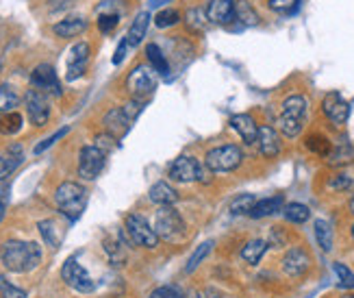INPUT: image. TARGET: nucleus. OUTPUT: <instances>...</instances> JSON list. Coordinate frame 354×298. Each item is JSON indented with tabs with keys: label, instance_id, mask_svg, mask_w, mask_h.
I'll use <instances>...</instances> for the list:
<instances>
[{
	"label": "nucleus",
	"instance_id": "f257e3e1",
	"mask_svg": "<svg viewBox=\"0 0 354 298\" xmlns=\"http://www.w3.org/2000/svg\"><path fill=\"white\" fill-rule=\"evenodd\" d=\"M0 259H3L5 268L9 273H31L42 262V248L35 242H18V240H9L3 244L0 248Z\"/></svg>",
	"mask_w": 354,
	"mask_h": 298
},
{
	"label": "nucleus",
	"instance_id": "f03ea898",
	"mask_svg": "<svg viewBox=\"0 0 354 298\" xmlns=\"http://www.w3.org/2000/svg\"><path fill=\"white\" fill-rule=\"evenodd\" d=\"M54 202H57L59 211L67 220L76 222L87 207V189L80 183L65 181L57 187V192H54Z\"/></svg>",
	"mask_w": 354,
	"mask_h": 298
},
{
	"label": "nucleus",
	"instance_id": "7ed1b4c3",
	"mask_svg": "<svg viewBox=\"0 0 354 298\" xmlns=\"http://www.w3.org/2000/svg\"><path fill=\"white\" fill-rule=\"evenodd\" d=\"M155 231L159 240H168V242H181L185 237V220L183 215L176 211L172 205L161 207L155 215Z\"/></svg>",
	"mask_w": 354,
	"mask_h": 298
},
{
	"label": "nucleus",
	"instance_id": "20e7f679",
	"mask_svg": "<svg viewBox=\"0 0 354 298\" xmlns=\"http://www.w3.org/2000/svg\"><path fill=\"white\" fill-rule=\"evenodd\" d=\"M170 179L172 181H179V183H194V181H200V183H209L211 181V170L200 164L198 159L194 157H179L172 161L170 166Z\"/></svg>",
	"mask_w": 354,
	"mask_h": 298
},
{
	"label": "nucleus",
	"instance_id": "39448f33",
	"mask_svg": "<svg viewBox=\"0 0 354 298\" xmlns=\"http://www.w3.org/2000/svg\"><path fill=\"white\" fill-rule=\"evenodd\" d=\"M241 161H243L241 148L235 144H226V146L211 148L207 157H204V166L211 172H233L235 168L241 166Z\"/></svg>",
	"mask_w": 354,
	"mask_h": 298
},
{
	"label": "nucleus",
	"instance_id": "423d86ee",
	"mask_svg": "<svg viewBox=\"0 0 354 298\" xmlns=\"http://www.w3.org/2000/svg\"><path fill=\"white\" fill-rule=\"evenodd\" d=\"M157 83H159L157 72L153 70L151 65L142 63V65H137L129 74V78H126V89L131 92V96L135 100H146V98H151L153 94H155Z\"/></svg>",
	"mask_w": 354,
	"mask_h": 298
},
{
	"label": "nucleus",
	"instance_id": "0eeeda50",
	"mask_svg": "<svg viewBox=\"0 0 354 298\" xmlns=\"http://www.w3.org/2000/svg\"><path fill=\"white\" fill-rule=\"evenodd\" d=\"M126 235L133 244H137V246H144V248H157L159 246V235L155 231V226H151L146 222V218L137 213H131L126 215Z\"/></svg>",
	"mask_w": 354,
	"mask_h": 298
},
{
	"label": "nucleus",
	"instance_id": "6e6552de",
	"mask_svg": "<svg viewBox=\"0 0 354 298\" xmlns=\"http://www.w3.org/2000/svg\"><path fill=\"white\" fill-rule=\"evenodd\" d=\"M107 164V153H102L98 146H85L80 148L78 155V177L85 181H93L100 177V172L104 170Z\"/></svg>",
	"mask_w": 354,
	"mask_h": 298
},
{
	"label": "nucleus",
	"instance_id": "1a4fd4ad",
	"mask_svg": "<svg viewBox=\"0 0 354 298\" xmlns=\"http://www.w3.org/2000/svg\"><path fill=\"white\" fill-rule=\"evenodd\" d=\"M61 279L72 290H76L80 294H89V292L96 290V281H93L87 270L76 262V257H70V259L63 264V268H61Z\"/></svg>",
	"mask_w": 354,
	"mask_h": 298
},
{
	"label": "nucleus",
	"instance_id": "9d476101",
	"mask_svg": "<svg viewBox=\"0 0 354 298\" xmlns=\"http://www.w3.org/2000/svg\"><path fill=\"white\" fill-rule=\"evenodd\" d=\"M24 105H26V116H29L33 127H44L50 118V105L44 92L29 89L24 94Z\"/></svg>",
	"mask_w": 354,
	"mask_h": 298
},
{
	"label": "nucleus",
	"instance_id": "9b49d317",
	"mask_svg": "<svg viewBox=\"0 0 354 298\" xmlns=\"http://www.w3.org/2000/svg\"><path fill=\"white\" fill-rule=\"evenodd\" d=\"M280 266H283V273L287 275V277L300 279V277H305L309 273V268H311V255L302 246H291L287 253H285Z\"/></svg>",
	"mask_w": 354,
	"mask_h": 298
},
{
	"label": "nucleus",
	"instance_id": "f8f14e48",
	"mask_svg": "<svg viewBox=\"0 0 354 298\" xmlns=\"http://www.w3.org/2000/svg\"><path fill=\"white\" fill-rule=\"evenodd\" d=\"M31 85L33 89H39L44 94H52V96H61V83L59 76L54 72L50 63H39L31 72Z\"/></svg>",
	"mask_w": 354,
	"mask_h": 298
},
{
	"label": "nucleus",
	"instance_id": "ddd939ff",
	"mask_svg": "<svg viewBox=\"0 0 354 298\" xmlns=\"http://www.w3.org/2000/svg\"><path fill=\"white\" fill-rule=\"evenodd\" d=\"M322 114L329 118V122H333L335 127H344L350 116V105L342 98V94L331 92L326 94L322 100Z\"/></svg>",
	"mask_w": 354,
	"mask_h": 298
},
{
	"label": "nucleus",
	"instance_id": "4468645a",
	"mask_svg": "<svg viewBox=\"0 0 354 298\" xmlns=\"http://www.w3.org/2000/svg\"><path fill=\"white\" fill-rule=\"evenodd\" d=\"M87 61H89V44L78 42L76 46H72L70 57H67V81H74L78 76H83L87 70Z\"/></svg>",
	"mask_w": 354,
	"mask_h": 298
},
{
	"label": "nucleus",
	"instance_id": "2eb2a0df",
	"mask_svg": "<svg viewBox=\"0 0 354 298\" xmlns=\"http://www.w3.org/2000/svg\"><path fill=\"white\" fill-rule=\"evenodd\" d=\"M207 18L211 24L226 26L235 18V0H207Z\"/></svg>",
	"mask_w": 354,
	"mask_h": 298
},
{
	"label": "nucleus",
	"instance_id": "dca6fc26",
	"mask_svg": "<svg viewBox=\"0 0 354 298\" xmlns=\"http://www.w3.org/2000/svg\"><path fill=\"white\" fill-rule=\"evenodd\" d=\"M258 153L267 159H274L280 153V135L274 127H258V138H256Z\"/></svg>",
	"mask_w": 354,
	"mask_h": 298
},
{
	"label": "nucleus",
	"instance_id": "f3484780",
	"mask_svg": "<svg viewBox=\"0 0 354 298\" xmlns=\"http://www.w3.org/2000/svg\"><path fill=\"white\" fill-rule=\"evenodd\" d=\"M230 127H233L239 138L246 142L248 146H254L256 144V138H258V125L254 122V118L250 114H237L230 118Z\"/></svg>",
	"mask_w": 354,
	"mask_h": 298
},
{
	"label": "nucleus",
	"instance_id": "a211bd4d",
	"mask_svg": "<svg viewBox=\"0 0 354 298\" xmlns=\"http://www.w3.org/2000/svg\"><path fill=\"white\" fill-rule=\"evenodd\" d=\"M102 125H104V131L109 135H113V138H122V135H126L129 129H131V122L129 118L122 111V107H113V109H109L102 118Z\"/></svg>",
	"mask_w": 354,
	"mask_h": 298
},
{
	"label": "nucleus",
	"instance_id": "6ab92c4d",
	"mask_svg": "<svg viewBox=\"0 0 354 298\" xmlns=\"http://www.w3.org/2000/svg\"><path fill=\"white\" fill-rule=\"evenodd\" d=\"M151 11H140L137 16H135V20L131 22L129 26V33H126V42L131 48L140 46L144 42V37L148 33V26H151Z\"/></svg>",
	"mask_w": 354,
	"mask_h": 298
},
{
	"label": "nucleus",
	"instance_id": "aec40b11",
	"mask_svg": "<svg viewBox=\"0 0 354 298\" xmlns=\"http://www.w3.org/2000/svg\"><path fill=\"white\" fill-rule=\"evenodd\" d=\"M326 164L331 168H344V166L354 164V146L348 140L333 144V151L329 157H326Z\"/></svg>",
	"mask_w": 354,
	"mask_h": 298
},
{
	"label": "nucleus",
	"instance_id": "412c9836",
	"mask_svg": "<svg viewBox=\"0 0 354 298\" xmlns=\"http://www.w3.org/2000/svg\"><path fill=\"white\" fill-rule=\"evenodd\" d=\"M85 29H87V20L80 18V16H72V18H65V20L54 24L52 33L57 37L70 39V37H78L80 33H85Z\"/></svg>",
	"mask_w": 354,
	"mask_h": 298
},
{
	"label": "nucleus",
	"instance_id": "4be33fe9",
	"mask_svg": "<svg viewBox=\"0 0 354 298\" xmlns=\"http://www.w3.org/2000/svg\"><path fill=\"white\" fill-rule=\"evenodd\" d=\"M285 209V198L283 196H267V198H261L254 202V207L250 211V218H267V215H274L278 211Z\"/></svg>",
	"mask_w": 354,
	"mask_h": 298
},
{
	"label": "nucleus",
	"instance_id": "5701e85b",
	"mask_svg": "<svg viewBox=\"0 0 354 298\" xmlns=\"http://www.w3.org/2000/svg\"><path fill=\"white\" fill-rule=\"evenodd\" d=\"M280 114L307 122V118H309V100H307L305 96H300V94H294V96H287V98L283 100V109H280Z\"/></svg>",
	"mask_w": 354,
	"mask_h": 298
},
{
	"label": "nucleus",
	"instance_id": "b1692460",
	"mask_svg": "<svg viewBox=\"0 0 354 298\" xmlns=\"http://www.w3.org/2000/svg\"><path fill=\"white\" fill-rule=\"evenodd\" d=\"M24 159V153H22V146L13 144L7 148L5 155H0V181H5L9 174L16 170Z\"/></svg>",
	"mask_w": 354,
	"mask_h": 298
},
{
	"label": "nucleus",
	"instance_id": "393cba45",
	"mask_svg": "<svg viewBox=\"0 0 354 298\" xmlns=\"http://www.w3.org/2000/svg\"><path fill=\"white\" fill-rule=\"evenodd\" d=\"M148 196H151V200L155 202V205H161V207H166V205H174L176 200H179V194H176V189L166 183V181H159L151 187V192H148Z\"/></svg>",
	"mask_w": 354,
	"mask_h": 298
},
{
	"label": "nucleus",
	"instance_id": "a878e982",
	"mask_svg": "<svg viewBox=\"0 0 354 298\" xmlns=\"http://www.w3.org/2000/svg\"><path fill=\"white\" fill-rule=\"evenodd\" d=\"M313 233H316V242L318 246L324 251V253H331L333 251V244H335V231L329 220H316L313 222Z\"/></svg>",
	"mask_w": 354,
	"mask_h": 298
},
{
	"label": "nucleus",
	"instance_id": "bb28decb",
	"mask_svg": "<svg viewBox=\"0 0 354 298\" xmlns=\"http://www.w3.org/2000/svg\"><path fill=\"white\" fill-rule=\"evenodd\" d=\"M305 146H307V151L313 153V155H318V157H329L331 151H333V142L326 138V135L322 133H311L309 138L305 140Z\"/></svg>",
	"mask_w": 354,
	"mask_h": 298
},
{
	"label": "nucleus",
	"instance_id": "cd10ccee",
	"mask_svg": "<svg viewBox=\"0 0 354 298\" xmlns=\"http://www.w3.org/2000/svg\"><path fill=\"white\" fill-rule=\"evenodd\" d=\"M211 22L207 18V9H202V7H192V9H187L185 13V26L192 33H202L204 29H207Z\"/></svg>",
	"mask_w": 354,
	"mask_h": 298
},
{
	"label": "nucleus",
	"instance_id": "c85d7f7f",
	"mask_svg": "<svg viewBox=\"0 0 354 298\" xmlns=\"http://www.w3.org/2000/svg\"><path fill=\"white\" fill-rule=\"evenodd\" d=\"M269 248V244L265 240H250L246 246L241 248V257H243V262H248V264H258L263 259V255L267 253Z\"/></svg>",
	"mask_w": 354,
	"mask_h": 298
},
{
	"label": "nucleus",
	"instance_id": "c756f323",
	"mask_svg": "<svg viewBox=\"0 0 354 298\" xmlns=\"http://www.w3.org/2000/svg\"><path fill=\"white\" fill-rule=\"evenodd\" d=\"M37 228H39V233H42V237L46 240L48 246L57 248L59 244H61L63 231H61V226L57 224V220H42V222L37 224Z\"/></svg>",
	"mask_w": 354,
	"mask_h": 298
},
{
	"label": "nucleus",
	"instance_id": "7c9ffc66",
	"mask_svg": "<svg viewBox=\"0 0 354 298\" xmlns=\"http://www.w3.org/2000/svg\"><path fill=\"white\" fill-rule=\"evenodd\" d=\"M146 57H148V65L153 67V70L161 76H166L170 72V65H168V59L163 57V52L157 44H148L146 46Z\"/></svg>",
	"mask_w": 354,
	"mask_h": 298
},
{
	"label": "nucleus",
	"instance_id": "2f4dec72",
	"mask_svg": "<svg viewBox=\"0 0 354 298\" xmlns=\"http://www.w3.org/2000/svg\"><path fill=\"white\" fill-rule=\"evenodd\" d=\"M283 215L291 224H305L307 220H311V209L302 202H289V205H285Z\"/></svg>",
	"mask_w": 354,
	"mask_h": 298
},
{
	"label": "nucleus",
	"instance_id": "473e14b6",
	"mask_svg": "<svg viewBox=\"0 0 354 298\" xmlns=\"http://www.w3.org/2000/svg\"><path fill=\"white\" fill-rule=\"evenodd\" d=\"M278 131H280V135L283 138H287V140H296L298 135L302 133V129H305V122L302 120H296V118H289V116H278Z\"/></svg>",
	"mask_w": 354,
	"mask_h": 298
},
{
	"label": "nucleus",
	"instance_id": "72a5a7b5",
	"mask_svg": "<svg viewBox=\"0 0 354 298\" xmlns=\"http://www.w3.org/2000/svg\"><path fill=\"white\" fill-rule=\"evenodd\" d=\"M235 18L241 22V26H254L258 24V13L248 0H237L235 3Z\"/></svg>",
	"mask_w": 354,
	"mask_h": 298
},
{
	"label": "nucleus",
	"instance_id": "f704fd0d",
	"mask_svg": "<svg viewBox=\"0 0 354 298\" xmlns=\"http://www.w3.org/2000/svg\"><path fill=\"white\" fill-rule=\"evenodd\" d=\"M20 105V96L18 92L13 89L11 85H0V114H9L16 111V107Z\"/></svg>",
	"mask_w": 354,
	"mask_h": 298
},
{
	"label": "nucleus",
	"instance_id": "c9c22d12",
	"mask_svg": "<svg viewBox=\"0 0 354 298\" xmlns=\"http://www.w3.org/2000/svg\"><path fill=\"white\" fill-rule=\"evenodd\" d=\"M24 125V120L18 111L0 114V133L3 135H16Z\"/></svg>",
	"mask_w": 354,
	"mask_h": 298
},
{
	"label": "nucleus",
	"instance_id": "e433bc0d",
	"mask_svg": "<svg viewBox=\"0 0 354 298\" xmlns=\"http://www.w3.org/2000/svg\"><path fill=\"white\" fill-rule=\"evenodd\" d=\"M254 202H256L254 194H239L233 202H230V213L233 215H250Z\"/></svg>",
	"mask_w": 354,
	"mask_h": 298
},
{
	"label": "nucleus",
	"instance_id": "4c0bfd02",
	"mask_svg": "<svg viewBox=\"0 0 354 298\" xmlns=\"http://www.w3.org/2000/svg\"><path fill=\"white\" fill-rule=\"evenodd\" d=\"M211 248H213V242H204V244H200V246L194 251V255L189 257V262H187V266H185V273L189 275V273H194V270L207 259V255L211 253Z\"/></svg>",
	"mask_w": 354,
	"mask_h": 298
},
{
	"label": "nucleus",
	"instance_id": "58836bf2",
	"mask_svg": "<svg viewBox=\"0 0 354 298\" xmlns=\"http://www.w3.org/2000/svg\"><path fill=\"white\" fill-rule=\"evenodd\" d=\"M181 22V13L176 9H163L155 16V26L157 29H170V26Z\"/></svg>",
	"mask_w": 354,
	"mask_h": 298
},
{
	"label": "nucleus",
	"instance_id": "ea45409f",
	"mask_svg": "<svg viewBox=\"0 0 354 298\" xmlns=\"http://www.w3.org/2000/svg\"><path fill=\"white\" fill-rule=\"evenodd\" d=\"M333 270H335V275H337V279H339V286L346 288V290H354V273H352V270H350L346 264L337 262V264L333 266Z\"/></svg>",
	"mask_w": 354,
	"mask_h": 298
},
{
	"label": "nucleus",
	"instance_id": "a19ab883",
	"mask_svg": "<svg viewBox=\"0 0 354 298\" xmlns=\"http://www.w3.org/2000/svg\"><path fill=\"white\" fill-rule=\"evenodd\" d=\"M0 298H29V294L7 281L5 275H0Z\"/></svg>",
	"mask_w": 354,
	"mask_h": 298
},
{
	"label": "nucleus",
	"instance_id": "79ce46f5",
	"mask_svg": "<svg viewBox=\"0 0 354 298\" xmlns=\"http://www.w3.org/2000/svg\"><path fill=\"white\" fill-rule=\"evenodd\" d=\"M352 185H354V179L346 172L335 174V177H331V181H329V187L333 189V192H348Z\"/></svg>",
	"mask_w": 354,
	"mask_h": 298
},
{
	"label": "nucleus",
	"instance_id": "37998d69",
	"mask_svg": "<svg viewBox=\"0 0 354 298\" xmlns=\"http://www.w3.org/2000/svg\"><path fill=\"white\" fill-rule=\"evenodd\" d=\"M122 0H104L102 5L96 7V13L98 16H120L122 13Z\"/></svg>",
	"mask_w": 354,
	"mask_h": 298
},
{
	"label": "nucleus",
	"instance_id": "c03bdc74",
	"mask_svg": "<svg viewBox=\"0 0 354 298\" xmlns=\"http://www.w3.org/2000/svg\"><path fill=\"white\" fill-rule=\"evenodd\" d=\"M122 111H124V116L129 118V122H131V125H133V122L135 120H137V116L144 111V100H129L124 107H122Z\"/></svg>",
	"mask_w": 354,
	"mask_h": 298
},
{
	"label": "nucleus",
	"instance_id": "a18cd8bd",
	"mask_svg": "<svg viewBox=\"0 0 354 298\" xmlns=\"http://www.w3.org/2000/svg\"><path fill=\"white\" fill-rule=\"evenodd\" d=\"M67 131H70V127H63V129H59L57 133H52L50 138L44 140L42 144H37V146H35V155H42L44 151H48V148H50L54 142H59V140L63 138V135H67Z\"/></svg>",
	"mask_w": 354,
	"mask_h": 298
},
{
	"label": "nucleus",
	"instance_id": "49530a36",
	"mask_svg": "<svg viewBox=\"0 0 354 298\" xmlns=\"http://www.w3.org/2000/svg\"><path fill=\"white\" fill-rule=\"evenodd\" d=\"M298 3H300V0H267V7L276 13H289L296 9Z\"/></svg>",
	"mask_w": 354,
	"mask_h": 298
},
{
	"label": "nucleus",
	"instance_id": "de8ad7c7",
	"mask_svg": "<svg viewBox=\"0 0 354 298\" xmlns=\"http://www.w3.org/2000/svg\"><path fill=\"white\" fill-rule=\"evenodd\" d=\"M107 244V253H109V257H111V262H115V264H122L124 262V251H122V244H118V242H104Z\"/></svg>",
	"mask_w": 354,
	"mask_h": 298
},
{
	"label": "nucleus",
	"instance_id": "09e8293b",
	"mask_svg": "<svg viewBox=\"0 0 354 298\" xmlns=\"http://www.w3.org/2000/svg\"><path fill=\"white\" fill-rule=\"evenodd\" d=\"M93 146H98L102 153H109V151H113V148H115V138H113V135H109V133L98 135L96 142H93Z\"/></svg>",
	"mask_w": 354,
	"mask_h": 298
},
{
	"label": "nucleus",
	"instance_id": "8fccbe9b",
	"mask_svg": "<svg viewBox=\"0 0 354 298\" xmlns=\"http://www.w3.org/2000/svg\"><path fill=\"white\" fill-rule=\"evenodd\" d=\"M120 22V16H98V29L102 33H111Z\"/></svg>",
	"mask_w": 354,
	"mask_h": 298
},
{
	"label": "nucleus",
	"instance_id": "3c124183",
	"mask_svg": "<svg viewBox=\"0 0 354 298\" xmlns=\"http://www.w3.org/2000/svg\"><path fill=\"white\" fill-rule=\"evenodd\" d=\"M151 298H183V296H181V292L176 290L174 286H163V288H157L151 294Z\"/></svg>",
	"mask_w": 354,
	"mask_h": 298
},
{
	"label": "nucleus",
	"instance_id": "603ef678",
	"mask_svg": "<svg viewBox=\"0 0 354 298\" xmlns=\"http://www.w3.org/2000/svg\"><path fill=\"white\" fill-rule=\"evenodd\" d=\"M126 48H129V42H126V37L122 39V42L118 44V50H115V55H113V65H120L122 61H124L126 57Z\"/></svg>",
	"mask_w": 354,
	"mask_h": 298
},
{
	"label": "nucleus",
	"instance_id": "864d4df0",
	"mask_svg": "<svg viewBox=\"0 0 354 298\" xmlns=\"http://www.w3.org/2000/svg\"><path fill=\"white\" fill-rule=\"evenodd\" d=\"M5 211H7V207H5V202L0 200V222H3V218H5Z\"/></svg>",
	"mask_w": 354,
	"mask_h": 298
},
{
	"label": "nucleus",
	"instance_id": "5fc2aeb1",
	"mask_svg": "<svg viewBox=\"0 0 354 298\" xmlns=\"http://www.w3.org/2000/svg\"><path fill=\"white\" fill-rule=\"evenodd\" d=\"M348 209H350V213L354 215V194H352V198H350V202H348Z\"/></svg>",
	"mask_w": 354,
	"mask_h": 298
},
{
	"label": "nucleus",
	"instance_id": "6e6d98bb",
	"mask_svg": "<svg viewBox=\"0 0 354 298\" xmlns=\"http://www.w3.org/2000/svg\"><path fill=\"white\" fill-rule=\"evenodd\" d=\"M350 233H352V240H354V224L350 226Z\"/></svg>",
	"mask_w": 354,
	"mask_h": 298
},
{
	"label": "nucleus",
	"instance_id": "4d7b16f0",
	"mask_svg": "<svg viewBox=\"0 0 354 298\" xmlns=\"http://www.w3.org/2000/svg\"><path fill=\"white\" fill-rule=\"evenodd\" d=\"M344 298H354V294H348V296H344Z\"/></svg>",
	"mask_w": 354,
	"mask_h": 298
}]
</instances>
